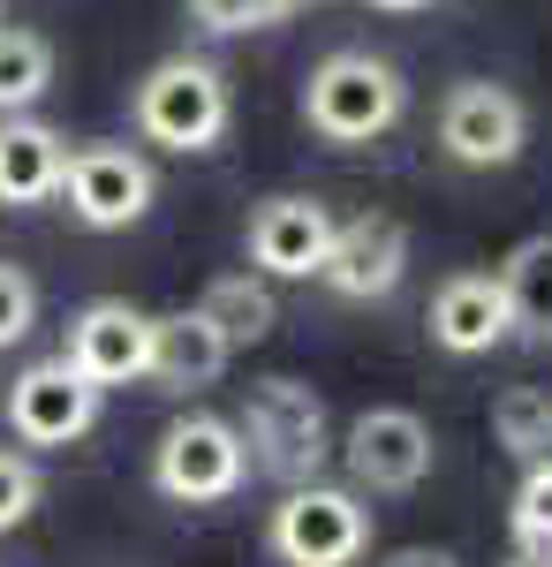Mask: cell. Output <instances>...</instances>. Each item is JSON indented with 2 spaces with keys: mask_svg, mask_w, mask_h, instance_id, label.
<instances>
[{
  "mask_svg": "<svg viewBox=\"0 0 552 567\" xmlns=\"http://www.w3.org/2000/svg\"><path fill=\"white\" fill-rule=\"evenodd\" d=\"M243 454L273 484H318L334 462V424H326V401L303 386V379H257L243 393Z\"/></svg>",
  "mask_w": 552,
  "mask_h": 567,
  "instance_id": "cell-1",
  "label": "cell"
},
{
  "mask_svg": "<svg viewBox=\"0 0 552 567\" xmlns=\"http://www.w3.org/2000/svg\"><path fill=\"white\" fill-rule=\"evenodd\" d=\"M409 114V84H401V69L379 61V53H326L318 69H310V84H303V122L326 136V144H371L386 136L393 122Z\"/></svg>",
  "mask_w": 552,
  "mask_h": 567,
  "instance_id": "cell-2",
  "label": "cell"
},
{
  "mask_svg": "<svg viewBox=\"0 0 552 567\" xmlns=\"http://www.w3.org/2000/svg\"><path fill=\"white\" fill-rule=\"evenodd\" d=\"M235 122V99H227V76L197 53H174L160 61L144 84H136V130L160 152H213Z\"/></svg>",
  "mask_w": 552,
  "mask_h": 567,
  "instance_id": "cell-3",
  "label": "cell"
},
{
  "mask_svg": "<svg viewBox=\"0 0 552 567\" xmlns=\"http://www.w3.org/2000/svg\"><path fill=\"white\" fill-rule=\"evenodd\" d=\"M265 545L288 567H356L371 553V515L340 484H288L265 523Z\"/></svg>",
  "mask_w": 552,
  "mask_h": 567,
  "instance_id": "cell-4",
  "label": "cell"
},
{
  "mask_svg": "<svg viewBox=\"0 0 552 567\" xmlns=\"http://www.w3.org/2000/svg\"><path fill=\"white\" fill-rule=\"evenodd\" d=\"M251 477V454H243V432L227 416H174L160 446H152V484L182 499V507H213V499H235Z\"/></svg>",
  "mask_w": 552,
  "mask_h": 567,
  "instance_id": "cell-5",
  "label": "cell"
},
{
  "mask_svg": "<svg viewBox=\"0 0 552 567\" xmlns=\"http://www.w3.org/2000/svg\"><path fill=\"white\" fill-rule=\"evenodd\" d=\"M152 159L136 152V144H76L69 152V167H61V197H69V213L99 227V235H114V227H136V219L152 213Z\"/></svg>",
  "mask_w": 552,
  "mask_h": 567,
  "instance_id": "cell-6",
  "label": "cell"
},
{
  "mask_svg": "<svg viewBox=\"0 0 552 567\" xmlns=\"http://www.w3.org/2000/svg\"><path fill=\"white\" fill-rule=\"evenodd\" d=\"M99 401L106 393L76 379L61 355H45V363H23L16 379H8V432L23 439V446H76V439L99 424Z\"/></svg>",
  "mask_w": 552,
  "mask_h": 567,
  "instance_id": "cell-7",
  "label": "cell"
},
{
  "mask_svg": "<svg viewBox=\"0 0 552 567\" xmlns=\"http://www.w3.org/2000/svg\"><path fill=\"white\" fill-rule=\"evenodd\" d=\"M439 144H447V159H462V167H514L522 144H530V106H522L508 84L469 76V84H454L447 106H439Z\"/></svg>",
  "mask_w": 552,
  "mask_h": 567,
  "instance_id": "cell-8",
  "label": "cell"
},
{
  "mask_svg": "<svg viewBox=\"0 0 552 567\" xmlns=\"http://www.w3.org/2000/svg\"><path fill=\"white\" fill-rule=\"evenodd\" d=\"M431 424L417 409H364L348 439H340V462H348V477L356 492H417L431 477Z\"/></svg>",
  "mask_w": 552,
  "mask_h": 567,
  "instance_id": "cell-9",
  "label": "cell"
},
{
  "mask_svg": "<svg viewBox=\"0 0 552 567\" xmlns=\"http://www.w3.org/2000/svg\"><path fill=\"white\" fill-rule=\"evenodd\" d=\"M61 363L76 371V379H91V386H136L144 371H152V318L136 303H122V296H99V303H84L76 318H69V349H61Z\"/></svg>",
  "mask_w": 552,
  "mask_h": 567,
  "instance_id": "cell-10",
  "label": "cell"
},
{
  "mask_svg": "<svg viewBox=\"0 0 552 567\" xmlns=\"http://www.w3.org/2000/svg\"><path fill=\"white\" fill-rule=\"evenodd\" d=\"M409 272V227L393 213H356V219H334V243H326V265L318 280L348 296V303H379L401 288Z\"/></svg>",
  "mask_w": 552,
  "mask_h": 567,
  "instance_id": "cell-11",
  "label": "cell"
},
{
  "mask_svg": "<svg viewBox=\"0 0 552 567\" xmlns=\"http://www.w3.org/2000/svg\"><path fill=\"white\" fill-rule=\"evenodd\" d=\"M334 243V213L318 197H265L251 213V272L265 280H318Z\"/></svg>",
  "mask_w": 552,
  "mask_h": 567,
  "instance_id": "cell-12",
  "label": "cell"
},
{
  "mask_svg": "<svg viewBox=\"0 0 552 567\" xmlns=\"http://www.w3.org/2000/svg\"><path fill=\"white\" fill-rule=\"evenodd\" d=\"M514 326H508V296H500V272H454L439 280L431 296V341L447 355H484L500 349Z\"/></svg>",
  "mask_w": 552,
  "mask_h": 567,
  "instance_id": "cell-13",
  "label": "cell"
},
{
  "mask_svg": "<svg viewBox=\"0 0 552 567\" xmlns=\"http://www.w3.org/2000/svg\"><path fill=\"white\" fill-rule=\"evenodd\" d=\"M61 167H69L61 130H45L31 114H0V205L8 213L61 197Z\"/></svg>",
  "mask_w": 552,
  "mask_h": 567,
  "instance_id": "cell-14",
  "label": "cell"
},
{
  "mask_svg": "<svg viewBox=\"0 0 552 567\" xmlns=\"http://www.w3.org/2000/svg\"><path fill=\"white\" fill-rule=\"evenodd\" d=\"M227 355L235 349L219 341V326L205 310H167V318H152V371L144 379H160L167 393H197L227 371Z\"/></svg>",
  "mask_w": 552,
  "mask_h": 567,
  "instance_id": "cell-15",
  "label": "cell"
},
{
  "mask_svg": "<svg viewBox=\"0 0 552 567\" xmlns=\"http://www.w3.org/2000/svg\"><path fill=\"white\" fill-rule=\"evenodd\" d=\"M500 296H508V326L522 341L552 349V235H530L514 243L508 265H500Z\"/></svg>",
  "mask_w": 552,
  "mask_h": 567,
  "instance_id": "cell-16",
  "label": "cell"
},
{
  "mask_svg": "<svg viewBox=\"0 0 552 567\" xmlns=\"http://www.w3.org/2000/svg\"><path fill=\"white\" fill-rule=\"evenodd\" d=\"M197 310L219 326V341H227V349H257V341L280 326V303H273L265 272H219Z\"/></svg>",
  "mask_w": 552,
  "mask_h": 567,
  "instance_id": "cell-17",
  "label": "cell"
},
{
  "mask_svg": "<svg viewBox=\"0 0 552 567\" xmlns=\"http://www.w3.org/2000/svg\"><path fill=\"white\" fill-rule=\"evenodd\" d=\"M492 439H500V454L522 462V470L552 462V393L545 386H508L492 401Z\"/></svg>",
  "mask_w": 552,
  "mask_h": 567,
  "instance_id": "cell-18",
  "label": "cell"
},
{
  "mask_svg": "<svg viewBox=\"0 0 552 567\" xmlns=\"http://www.w3.org/2000/svg\"><path fill=\"white\" fill-rule=\"evenodd\" d=\"M45 84H53V45L23 23H0V114L39 106Z\"/></svg>",
  "mask_w": 552,
  "mask_h": 567,
  "instance_id": "cell-19",
  "label": "cell"
},
{
  "mask_svg": "<svg viewBox=\"0 0 552 567\" xmlns=\"http://www.w3.org/2000/svg\"><path fill=\"white\" fill-rule=\"evenodd\" d=\"M508 529H514V553L552 560V462L522 470V484H514V507H508Z\"/></svg>",
  "mask_w": 552,
  "mask_h": 567,
  "instance_id": "cell-20",
  "label": "cell"
},
{
  "mask_svg": "<svg viewBox=\"0 0 552 567\" xmlns=\"http://www.w3.org/2000/svg\"><path fill=\"white\" fill-rule=\"evenodd\" d=\"M296 0H190V23H205L213 39H235V31H273L288 23Z\"/></svg>",
  "mask_w": 552,
  "mask_h": 567,
  "instance_id": "cell-21",
  "label": "cell"
},
{
  "mask_svg": "<svg viewBox=\"0 0 552 567\" xmlns=\"http://www.w3.org/2000/svg\"><path fill=\"white\" fill-rule=\"evenodd\" d=\"M45 499V477L31 454H16V446H0V529H23L31 515H39Z\"/></svg>",
  "mask_w": 552,
  "mask_h": 567,
  "instance_id": "cell-22",
  "label": "cell"
},
{
  "mask_svg": "<svg viewBox=\"0 0 552 567\" xmlns=\"http://www.w3.org/2000/svg\"><path fill=\"white\" fill-rule=\"evenodd\" d=\"M31 326H39V280H31L23 265L0 258V349L31 341Z\"/></svg>",
  "mask_w": 552,
  "mask_h": 567,
  "instance_id": "cell-23",
  "label": "cell"
},
{
  "mask_svg": "<svg viewBox=\"0 0 552 567\" xmlns=\"http://www.w3.org/2000/svg\"><path fill=\"white\" fill-rule=\"evenodd\" d=\"M386 567H462V560L439 553V545H401V553H386Z\"/></svg>",
  "mask_w": 552,
  "mask_h": 567,
  "instance_id": "cell-24",
  "label": "cell"
},
{
  "mask_svg": "<svg viewBox=\"0 0 552 567\" xmlns=\"http://www.w3.org/2000/svg\"><path fill=\"white\" fill-rule=\"evenodd\" d=\"M371 8H393V16H409V8H431V0H371Z\"/></svg>",
  "mask_w": 552,
  "mask_h": 567,
  "instance_id": "cell-25",
  "label": "cell"
},
{
  "mask_svg": "<svg viewBox=\"0 0 552 567\" xmlns=\"http://www.w3.org/2000/svg\"><path fill=\"white\" fill-rule=\"evenodd\" d=\"M508 567H545V560H530V553H514V560Z\"/></svg>",
  "mask_w": 552,
  "mask_h": 567,
  "instance_id": "cell-26",
  "label": "cell"
},
{
  "mask_svg": "<svg viewBox=\"0 0 552 567\" xmlns=\"http://www.w3.org/2000/svg\"><path fill=\"white\" fill-rule=\"evenodd\" d=\"M0 23H8V0H0Z\"/></svg>",
  "mask_w": 552,
  "mask_h": 567,
  "instance_id": "cell-27",
  "label": "cell"
},
{
  "mask_svg": "<svg viewBox=\"0 0 552 567\" xmlns=\"http://www.w3.org/2000/svg\"><path fill=\"white\" fill-rule=\"evenodd\" d=\"M296 8H303V0H296Z\"/></svg>",
  "mask_w": 552,
  "mask_h": 567,
  "instance_id": "cell-28",
  "label": "cell"
},
{
  "mask_svg": "<svg viewBox=\"0 0 552 567\" xmlns=\"http://www.w3.org/2000/svg\"><path fill=\"white\" fill-rule=\"evenodd\" d=\"M545 567H552V560H545Z\"/></svg>",
  "mask_w": 552,
  "mask_h": 567,
  "instance_id": "cell-29",
  "label": "cell"
}]
</instances>
